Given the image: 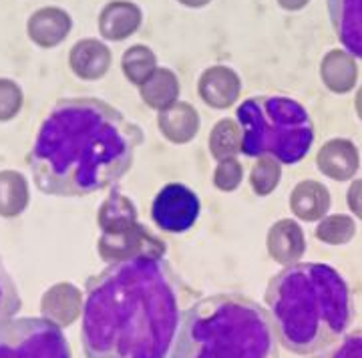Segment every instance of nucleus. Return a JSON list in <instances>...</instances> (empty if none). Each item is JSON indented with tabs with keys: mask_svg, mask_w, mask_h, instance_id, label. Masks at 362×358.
<instances>
[{
	"mask_svg": "<svg viewBox=\"0 0 362 358\" xmlns=\"http://www.w3.org/2000/svg\"><path fill=\"white\" fill-rule=\"evenodd\" d=\"M141 143V129L109 103L63 99L40 123L28 166L42 193L83 197L125 178Z\"/></svg>",
	"mask_w": 362,
	"mask_h": 358,
	"instance_id": "f03ea898",
	"label": "nucleus"
},
{
	"mask_svg": "<svg viewBox=\"0 0 362 358\" xmlns=\"http://www.w3.org/2000/svg\"><path fill=\"white\" fill-rule=\"evenodd\" d=\"M242 125V154L272 155L280 163L302 161L314 141V123L308 111L290 97L258 95L238 107Z\"/></svg>",
	"mask_w": 362,
	"mask_h": 358,
	"instance_id": "39448f33",
	"label": "nucleus"
},
{
	"mask_svg": "<svg viewBox=\"0 0 362 358\" xmlns=\"http://www.w3.org/2000/svg\"><path fill=\"white\" fill-rule=\"evenodd\" d=\"M322 77L326 87H330L332 91H337V93L349 91L354 85V79H356V67H354V61L350 59L349 52H330L324 59Z\"/></svg>",
	"mask_w": 362,
	"mask_h": 358,
	"instance_id": "dca6fc26",
	"label": "nucleus"
},
{
	"mask_svg": "<svg viewBox=\"0 0 362 358\" xmlns=\"http://www.w3.org/2000/svg\"><path fill=\"white\" fill-rule=\"evenodd\" d=\"M354 221L346 216H330L326 218L318 226L316 230V236L322 240L324 243H332V246H338V243H346L352 240L354 236Z\"/></svg>",
	"mask_w": 362,
	"mask_h": 358,
	"instance_id": "a211bd4d",
	"label": "nucleus"
},
{
	"mask_svg": "<svg viewBox=\"0 0 362 358\" xmlns=\"http://www.w3.org/2000/svg\"><path fill=\"white\" fill-rule=\"evenodd\" d=\"M71 69L83 79H97L109 69L111 54L99 40H78L71 51Z\"/></svg>",
	"mask_w": 362,
	"mask_h": 358,
	"instance_id": "f8f14e48",
	"label": "nucleus"
},
{
	"mask_svg": "<svg viewBox=\"0 0 362 358\" xmlns=\"http://www.w3.org/2000/svg\"><path fill=\"white\" fill-rule=\"evenodd\" d=\"M71 16L63 8L47 6L40 8L28 21V37L42 49H51L54 45L63 42L71 33Z\"/></svg>",
	"mask_w": 362,
	"mask_h": 358,
	"instance_id": "1a4fd4ad",
	"label": "nucleus"
},
{
	"mask_svg": "<svg viewBox=\"0 0 362 358\" xmlns=\"http://www.w3.org/2000/svg\"><path fill=\"white\" fill-rule=\"evenodd\" d=\"M171 358H278V336L258 302L207 296L181 314Z\"/></svg>",
	"mask_w": 362,
	"mask_h": 358,
	"instance_id": "20e7f679",
	"label": "nucleus"
},
{
	"mask_svg": "<svg viewBox=\"0 0 362 358\" xmlns=\"http://www.w3.org/2000/svg\"><path fill=\"white\" fill-rule=\"evenodd\" d=\"M83 306L81 292L71 284H59L52 286L51 290L42 298V314L45 318L51 320L59 326H66L77 318Z\"/></svg>",
	"mask_w": 362,
	"mask_h": 358,
	"instance_id": "9b49d317",
	"label": "nucleus"
},
{
	"mask_svg": "<svg viewBox=\"0 0 362 358\" xmlns=\"http://www.w3.org/2000/svg\"><path fill=\"white\" fill-rule=\"evenodd\" d=\"M349 204L350 209H352L358 218H362V179L352 183V187H350L349 192Z\"/></svg>",
	"mask_w": 362,
	"mask_h": 358,
	"instance_id": "4be33fe9",
	"label": "nucleus"
},
{
	"mask_svg": "<svg viewBox=\"0 0 362 358\" xmlns=\"http://www.w3.org/2000/svg\"><path fill=\"white\" fill-rule=\"evenodd\" d=\"M270 252L276 262H294L304 254V233L292 221H280L272 231Z\"/></svg>",
	"mask_w": 362,
	"mask_h": 358,
	"instance_id": "2eb2a0df",
	"label": "nucleus"
},
{
	"mask_svg": "<svg viewBox=\"0 0 362 358\" xmlns=\"http://www.w3.org/2000/svg\"><path fill=\"white\" fill-rule=\"evenodd\" d=\"M318 167L332 179L344 181L358 169V151L346 139L328 141L318 154Z\"/></svg>",
	"mask_w": 362,
	"mask_h": 358,
	"instance_id": "9d476101",
	"label": "nucleus"
},
{
	"mask_svg": "<svg viewBox=\"0 0 362 358\" xmlns=\"http://www.w3.org/2000/svg\"><path fill=\"white\" fill-rule=\"evenodd\" d=\"M330 207V195L322 183L316 181H304L300 183L292 193V209L302 219H318Z\"/></svg>",
	"mask_w": 362,
	"mask_h": 358,
	"instance_id": "4468645a",
	"label": "nucleus"
},
{
	"mask_svg": "<svg viewBox=\"0 0 362 358\" xmlns=\"http://www.w3.org/2000/svg\"><path fill=\"white\" fill-rule=\"evenodd\" d=\"M266 306L278 340L300 357L334 345L354 318L349 284L328 264H294L276 274Z\"/></svg>",
	"mask_w": 362,
	"mask_h": 358,
	"instance_id": "7ed1b4c3",
	"label": "nucleus"
},
{
	"mask_svg": "<svg viewBox=\"0 0 362 358\" xmlns=\"http://www.w3.org/2000/svg\"><path fill=\"white\" fill-rule=\"evenodd\" d=\"M21 109V89L13 81L0 79V121L11 119Z\"/></svg>",
	"mask_w": 362,
	"mask_h": 358,
	"instance_id": "412c9836",
	"label": "nucleus"
},
{
	"mask_svg": "<svg viewBox=\"0 0 362 358\" xmlns=\"http://www.w3.org/2000/svg\"><path fill=\"white\" fill-rule=\"evenodd\" d=\"M141 23V11L131 4V2H111L105 6L101 18H99V28L101 35L111 40L125 39L133 35V30Z\"/></svg>",
	"mask_w": 362,
	"mask_h": 358,
	"instance_id": "ddd939ff",
	"label": "nucleus"
},
{
	"mask_svg": "<svg viewBox=\"0 0 362 358\" xmlns=\"http://www.w3.org/2000/svg\"><path fill=\"white\" fill-rule=\"evenodd\" d=\"M308 0H280V4L284 8H290V11H296V8H302Z\"/></svg>",
	"mask_w": 362,
	"mask_h": 358,
	"instance_id": "5701e85b",
	"label": "nucleus"
},
{
	"mask_svg": "<svg viewBox=\"0 0 362 358\" xmlns=\"http://www.w3.org/2000/svg\"><path fill=\"white\" fill-rule=\"evenodd\" d=\"M21 310V294L16 290L13 276L0 260V324L13 320Z\"/></svg>",
	"mask_w": 362,
	"mask_h": 358,
	"instance_id": "6ab92c4d",
	"label": "nucleus"
},
{
	"mask_svg": "<svg viewBox=\"0 0 362 358\" xmlns=\"http://www.w3.org/2000/svg\"><path fill=\"white\" fill-rule=\"evenodd\" d=\"M312 358H362V330L350 333Z\"/></svg>",
	"mask_w": 362,
	"mask_h": 358,
	"instance_id": "aec40b11",
	"label": "nucleus"
},
{
	"mask_svg": "<svg viewBox=\"0 0 362 358\" xmlns=\"http://www.w3.org/2000/svg\"><path fill=\"white\" fill-rule=\"evenodd\" d=\"M183 4H192V6H197V4H206L207 0H181Z\"/></svg>",
	"mask_w": 362,
	"mask_h": 358,
	"instance_id": "393cba45",
	"label": "nucleus"
},
{
	"mask_svg": "<svg viewBox=\"0 0 362 358\" xmlns=\"http://www.w3.org/2000/svg\"><path fill=\"white\" fill-rule=\"evenodd\" d=\"M183 284L161 256L113 262L87 280V358H168L181 320Z\"/></svg>",
	"mask_w": 362,
	"mask_h": 358,
	"instance_id": "f257e3e1",
	"label": "nucleus"
},
{
	"mask_svg": "<svg viewBox=\"0 0 362 358\" xmlns=\"http://www.w3.org/2000/svg\"><path fill=\"white\" fill-rule=\"evenodd\" d=\"M199 216V200L189 187L181 183H169L157 193L151 205V218L163 231L189 230Z\"/></svg>",
	"mask_w": 362,
	"mask_h": 358,
	"instance_id": "0eeeda50",
	"label": "nucleus"
},
{
	"mask_svg": "<svg viewBox=\"0 0 362 358\" xmlns=\"http://www.w3.org/2000/svg\"><path fill=\"white\" fill-rule=\"evenodd\" d=\"M356 109H358V117L362 119V89L358 91V95H356Z\"/></svg>",
	"mask_w": 362,
	"mask_h": 358,
	"instance_id": "b1692460",
	"label": "nucleus"
},
{
	"mask_svg": "<svg viewBox=\"0 0 362 358\" xmlns=\"http://www.w3.org/2000/svg\"><path fill=\"white\" fill-rule=\"evenodd\" d=\"M330 23L346 52L362 59V0H326Z\"/></svg>",
	"mask_w": 362,
	"mask_h": 358,
	"instance_id": "6e6552de",
	"label": "nucleus"
},
{
	"mask_svg": "<svg viewBox=\"0 0 362 358\" xmlns=\"http://www.w3.org/2000/svg\"><path fill=\"white\" fill-rule=\"evenodd\" d=\"M0 358H71V350L59 324L13 318L0 324Z\"/></svg>",
	"mask_w": 362,
	"mask_h": 358,
	"instance_id": "423d86ee",
	"label": "nucleus"
},
{
	"mask_svg": "<svg viewBox=\"0 0 362 358\" xmlns=\"http://www.w3.org/2000/svg\"><path fill=\"white\" fill-rule=\"evenodd\" d=\"M28 192L23 175L14 171L0 173V216H16L26 207Z\"/></svg>",
	"mask_w": 362,
	"mask_h": 358,
	"instance_id": "f3484780",
	"label": "nucleus"
}]
</instances>
